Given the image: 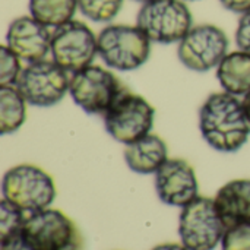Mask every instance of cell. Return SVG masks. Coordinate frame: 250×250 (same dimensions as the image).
Here are the masks:
<instances>
[{"label":"cell","instance_id":"cell-28","mask_svg":"<svg viewBox=\"0 0 250 250\" xmlns=\"http://www.w3.org/2000/svg\"><path fill=\"white\" fill-rule=\"evenodd\" d=\"M133 1H138V3H142V4H145V3H149V1H152V0H133Z\"/></svg>","mask_w":250,"mask_h":250},{"label":"cell","instance_id":"cell-29","mask_svg":"<svg viewBox=\"0 0 250 250\" xmlns=\"http://www.w3.org/2000/svg\"><path fill=\"white\" fill-rule=\"evenodd\" d=\"M185 1H195V0H185Z\"/></svg>","mask_w":250,"mask_h":250},{"label":"cell","instance_id":"cell-16","mask_svg":"<svg viewBox=\"0 0 250 250\" xmlns=\"http://www.w3.org/2000/svg\"><path fill=\"white\" fill-rule=\"evenodd\" d=\"M217 78L226 92L246 95L250 91V54L237 50L229 53L217 67Z\"/></svg>","mask_w":250,"mask_h":250},{"label":"cell","instance_id":"cell-23","mask_svg":"<svg viewBox=\"0 0 250 250\" xmlns=\"http://www.w3.org/2000/svg\"><path fill=\"white\" fill-rule=\"evenodd\" d=\"M234 40L239 50L250 54V9L240 15Z\"/></svg>","mask_w":250,"mask_h":250},{"label":"cell","instance_id":"cell-19","mask_svg":"<svg viewBox=\"0 0 250 250\" xmlns=\"http://www.w3.org/2000/svg\"><path fill=\"white\" fill-rule=\"evenodd\" d=\"M123 0H78L81 13L92 22L105 23L113 21L122 10Z\"/></svg>","mask_w":250,"mask_h":250},{"label":"cell","instance_id":"cell-12","mask_svg":"<svg viewBox=\"0 0 250 250\" xmlns=\"http://www.w3.org/2000/svg\"><path fill=\"white\" fill-rule=\"evenodd\" d=\"M155 190L161 202L186 207L198 198L199 190L193 167L180 158L167 160L155 173Z\"/></svg>","mask_w":250,"mask_h":250},{"label":"cell","instance_id":"cell-10","mask_svg":"<svg viewBox=\"0 0 250 250\" xmlns=\"http://www.w3.org/2000/svg\"><path fill=\"white\" fill-rule=\"evenodd\" d=\"M50 53L57 64L75 73L92 64L98 54V35L86 23L73 19L53 29Z\"/></svg>","mask_w":250,"mask_h":250},{"label":"cell","instance_id":"cell-21","mask_svg":"<svg viewBox=\"0 0 250 250\" xmlns=\"http://www.w3.org/2000/svg\"><path fill=\"white\" fill-rule=\"evenodd\" d=\"M22 72L21 59L7 47L0 48V83L1 86H12L16 83Z\"/></svg>","mask_w":250,"mask_h":250},{"label":"cell","instance_id":"cell-27","mask_svg":"<svg viewBox=\"0 0 250 250\" xmlns=\"http://www.w3.org/2000/svg\"><path fill=\"white\" fill-rule=\"evenodd\" d=\"M242 104H243V108H245L246 116H248V119H249V122H250V91L246 94V95H243V101H242Z\"/></svg>","mask_w":250,"mask_h":250},{"label":"cell","instance_id":"cell-3","mask_svg":"<svg viewBox=\"0 0 250 250\" xmlns=\"http://www.w3.org/2000/svg\"><path fill=\"white\" fill-rule=\"evenodd\" d=\"M151 54V40L138 25H108L98 34V56L111 69L136 70Z\"/></svg>","mask_w":250,"mask_h":250},{"label":"cell","instance_id":"cell-5","mask_svg":"<svg viewBox=\"0 0 250 250\" xmlns=\"http://www.w3.org/2000/svg\"><path fill=\"white\" fill-rule=\"evenodd\" d=\"M22 237L31 250H83V239L76 224L59 209L28 214Z\"/></svg>","mask_w":250,"mask_h":250},{"label":"cell","instance_id":"cell-2","mask_svg":"<svg viewBox=\"0 0 250 250\" xmlns=\"http://www.w3.org/2000/svg\"><path fill=\"white\" fill-rule=\"evenodd\" d=\"M3 199L26 214L47 209L56 198L51 176L32 164H19L7 170L1 180Z\"/></svg>","mask_w":250,"mask_h":250},{"label":"cell","instance_id":"cell-24","mask_svg":"<svg viewBox=\"0 0 250 250\" xmlns=\"http://www.w3.org/2000/svg\"><path fill=\"white\" fill-rule=\"evenodd\" d=\"M0 250H31L22 237V230L9 237L0 239Z\"/></svg>","mask_w":250,"mask_h":250},{"label":"cell","instance_id":"cell-17","mask_svg":"<svg viewBox=\"0 0 250 250\" xmlns=\"http://www.w3.org/2000/svg\"><path fill=\"white\" fill-rule=\"evenodd\" d=\"M26 119V100L16 86H0V133H15Z\"/></svg>","mask_w":250,"mask_h":250},{"label":"cell","instance_id":"cell-26","mask_svg":"<svg viewBox=\"0 0 250 250\" xmlns=\"http://www.w3.org/2000/svg\"><path fill=\"white\" fill-rule=\"evenodd\" d=\"M152 250H189L186 249L183 245H177V243H164V245H158Z\"/></svg>","mask_w":250,"mask_h":250},{"label":"cell","instance_id":"cell-9","mask_svg":"<svg viewBox=\"0 0 250 250\" xmlns=\"http://www.w3.org/2000/svg\"><path fill=\"white\" fill-rule=\"evenodd\" d=\"M154 117V107L144 97L129 91L104 114V126L117 142L129 145L151 133Z\"/></svg>","mask_w":250,"mask_h":250},{"label":"cell","instance_id":"cell-22","mask_svg":"<svg viewBox=\"0 0 250 250\" xmlns=\"http://www.w3.org/2000/svg\"><path fill=\"white\" fill-rule=\"evenodd\" d=\"M221 250H250V223H240L227 227Z\"/></svg>","mask_w":250,"mask_h":250},{"label":"cell","instance_id":"cell-1","mask_svg":"<svg viewBox=\"0 0 250 250\" xmlns=\"http://www.w3.org/2000/svg\"><path fill=\"white\" fill-rule=\"evenodd\" d=\"M199 129L207 144L218 152H236L249 139L250 122L240 100L215 92L199 110Z\"/></svg>","mask_w":250,"mask_h":250},{"label":"cell","instance_id":"cell-20","mask_svg":"<svg viewBox=\"0 0 250 250\" xmlns=\"http://www.w3.org/2000/svg\"><path fill=\"white\" fill-rule=\"evenodd\" d=\"M28 214L6 199L0 202V239L19 233L26 221Z\"/></svg>","mask_w":250,"mask_h":250},{"label":"cell","instance_id":"cell-6","mask_svg":"<svg viewBox=\"0 0 250 250\" xmlns=\"http://www.w3.org/2000/svg\"><path fill=\"white\" fill-rule=\"evenodd\" d=\"M136 25L151 42H180L193 26L192 12L185 0H152L142 4Z\"/></svg>","mask_w":250,"mask_h":250},{"label":"cell","instance_id":"cell-14","mask_svg":"<svg viewBox=\"0 0 250 250\" xmlns=\"http://www.w3.org/2000/svg\"><path fill=\"white\" fill-rule=\"evenodd\" d=\"M214 202L227 227L250 223V180L237 179L226 183L217 192Z\"/></svg>","mask_w":250,"mask_h":250},{"label":"cell","instance_id":"cell-11","mask_svg":"<svg viewBox=\"0 0 250 250\" xmlns=\"http://www.w3.org/2000/svg\"><path fill=\"white\" fill-rule=\"evenodd\" d=\"M227 54V34L220 26L211 23L192 26L177 47V57L180 63L189 70L198 73L218 67Z\"/></svg>","mask_w":250,"mask_h":250},{"label":"cell","instance_id":"cell-25","mask_svg":"<svg viewBox=\"0 0 250 250\" xmlns=\"http://www.w3.org/2000/svg\"><path fill=\"white\" fill-rule=\"evenodd\" d=\"M220 3L227 10L233 13H239V15L245 13L250 9V0H220Z\"/></svg>","mask_w":250,"mask_h":250},{"label":"cell","instance_id":"cell-15","mask_svg":"<svg viewBox=\"0 0 250 250\" xmlns=\"http://www.w3.org/2000/svg\"><path fill=\"white\" fill-rule=\"evenodd\" d=\"M168 160V149L166 142L157 135H146L145 138L126 145L125 161L127 167L138 174H152Z\"/></svg>","mask_w":250,"mask_h":250},{"label":"cell","instance_id":"cell-7","mask_svg":"<svg viewBox=\"0 0 250 250\" xmlns=\"http://www.w3.org/2000/svg\"><path fill=\"white\" fill-rule=\"evenodd\" d=\"M227 226L214 199L198 196L183 207L179 218V236L189 250H214L223 240Z\"/></svg>","mask_w":250,"mask_h":250},{"label":"cell","instance_id":"cell-8","mask_svg":"<svg viewBox=\"0 0 250 250\" xmlns=\"http://www.w3.org/2000/svg\"><path fill=\"white\" fill-rule=\"evenodd\" d=\"M70 79L54 60H38L22 69L15 86L28 104L34 107H53L63 100L69 91Z\"/></svg>","mask_w":250,"mask_h":250},{"label":"cell","instance_id":"cell-13","mask_svg":"<svg viewBox=\"0 0 250 250\" xmlns=\"http://www.w3.org/2000/svg\"><path fill=\"white\" fill-rule=\"evenodd\" d=\"M6 45L23 62L32 63L45 59L51 51V32L35 18L19 16L7 28Z\"/></svg>","mask_w":250,"mask_h":250},{"label":"cell","instance_id":"cell-4","mask_svg":"<svg viewBox=\"0 0 250 250\" xmlns=\"http://www.w3.org/2000/svg\"><path fill=\"white\" fill-rule=\"evenodd\" d=\"M69 92L85 113L104 116L129 89L113 72L89 64L72 73Z\"/></svg>","mask_w":250,"mask_h":250},{"label":"cell","instance_id":"cell-18","mask_svg":"<svg viewBox=\"0 0 250 250\" xmlns=\"http://www.w3.org/2000/svg\"><path fill=\"white\" fill-rule=\"evenodd\" d=\"M29 15L45 26L57 28L73 21L78 0H29Z\"/></svg>","mask_w":250,"mask_h":250}]
</instances>
